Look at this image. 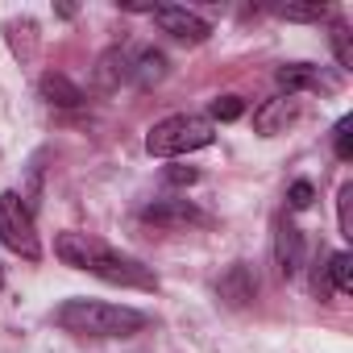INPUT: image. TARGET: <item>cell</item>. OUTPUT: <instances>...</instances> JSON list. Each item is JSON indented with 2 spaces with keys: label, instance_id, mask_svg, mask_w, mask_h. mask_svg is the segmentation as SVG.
Masks as SVG:
<instances>
[{
  "label": "cell",
  "instance_id": "3957f363",
  "mask_svg": "<svg viewBox=\"0 0 353 353\" xmlns=\"http://www.w3.org/2000/svg\"><path fill=\"white\" fill-rule=\"evenodd\" d=\"M212 141H216V125L208 117L174 112V117H162L158 125H150L145 154L150 158H179V154H196V150H204Z\"/></svg>",
  "mask_w": 353,
  "mask_h": 353
},
{
  "label": "cell",
  "instance_id": "7402d4cb",
  "mask_svg": "<svg viewBox=\"0 0 353 353\" xmlns=\"http://www.w3.org/2000/svg\"><path fill=\"white\" fill-rule=\"evenodd\" d=\"M196 179H200V170H196V166H170V170H166V183H174V188L196 183Z\"/></svg>",
  "mask_w": 353,
  "mask_h": 353
},
{
  "label": "cell",
  "instance_id": "6da1fadb",
  "mask_svg": "<svg viewBox=\"0 0 353 353\" xmlns=\"http://www.w3.org/2000/svg\"><path fill=\"white\" fill-rule=\"evenodd\" d=\"M54 258L67 262L71 270H88V274H96V279H104V283H112V287L158 291V274H154L145 262L121 254L117 245H108V241H100V237H92V233H75V229L59 233V237H54Z\"/></svg>",
  "mask_w": 353,
  "mask_h": 353
},
{
  "label": "cell",
  "instance_id": "9a60e30c",
  "mask_svg": "<svg viewBox=\"0 0 353 353\" xmlns=\"http://www.w3.org/2000/svg\"><path fill=\"white\" fill-rule=\"evenodd\" d=\"M324 274H328V287H332L336 295H353V254H349V250H336V254L328 258Z\"/></svg>",
  "mask_w": 353,
  "mask_h": 353
},
{
  "label": "cell",
  "instance_id": "e0dca14e",
  "mask_svg": "<svg viewBox=\"0 0 353 353\" xmlns=\"http://www.w3.org/2000/svg\"><path fill=\"white\" fill-rule=\"evenodd\" d=\"M336 225H341V237L353 241V183H341L336 192Z\"/></svg>",
  "mask_w": 353,
  "mask_h": 353
},
{
  "label": "cell",
  "instance_id": "44dd1931",
  "mask_svg": "<svg viewBox=\"0 0 353 353\" xmlns=\"http://www.w3.org/2000/svg\"><path fill=\"white\" fill-rule=\"evenodd\" d=\"M279 17H287V21H320V17H328V9L324 5H312V9H279Z\"/></svg>",
  "mask_w": 353,
  "mask_h": 353
},
{
  "label": "cell",
  "instance_id": "5bb4252c",
  "mask_svg": "<svg viewBox=\"0 0 353 353\" xmlns=\"http://www.w3.org/2000/svg\"><path fill=\"white\" fill-rule=\"evenodd\" d=\"M42 96H46V104H54V108H79V104H83V88L71 83L63 71L42 75Z\"/></svg>",
  "mask_w": 353,
  "mask_h": 353
},
{
  "label": "cell",
  "instance_id": "603a6c76",
  "mask_svg": "<svg viewBox=\"0 0 353 353\" xmlns=\"http://www.w3.org/2000/svg\"><path fill=\"white\" fill-rule=\"evenodd\" d=\"M0 295H5V270H0Z\"/></svg>",
  "mask_w": 353,
  "mask_h": 353
},
{
  "label": "cell",
  "instance_id": "4fadbf2b",
  "mask_svg": "<svg viewBox=\"0 0 353 353\" xmlns=\"http://www.w3.org/2000/svg\"><path fill=\"white\" fill-rule=\"evenodd\" d=\"M5 38H9V50L21 63H34L38 59V21L34 17H9L5 21Z\"/></svg>",
  "mask_w": 353,
  "mask_h": 353
},
{
  "label": "cell",
  "instance_id": "5b68a950",
  "mask_svg": "<svg viewBox=\"0 0 353 353\" xmlns=\"http://www.w3.org/2000/svg\"><path fill=\"white\" fill-rule=\"evenodd\" d=\"M154 26L162 30V34H170L174 42H188V46H200V42H208L212 38V26L200 17V13H192V9H183V5H158L154 13Z\"/></svg>",
  "mask_w": 353,
  "mask_h": 353
},
{
  "label": "cell",
  "instance_id": "52a82bcc",
  "mask_svg": "<svg viewBox=\"0 0 353 353\" xmlns=\"http://www.w3.org/2000/svg\"><path fill=\"white\" fill-rule=\"evenodd\" d=\"M274 262H279L283 279H295L307 266V241L291 216H279V225H274Z\"/></svg>",
  "mask_w": 353,
  "mask_h": 353
},
{
  "label": "cell",
  "instance_id": "8992f818",
  "mask_svg": "<svg viewBox=\"0 0 353 353\" xmlns=\"http://www.w3.org/2000/svg\"><path fill=\"white\" fill-rule=\"evenodd\" d=\"M274 83L283 88V96H303V92H336L341 79L320 71L316 63H283L274 71Z\"/></svg>",
  "mask_w": 353,
  "mask_h": 353
},
{
  "label": "cell",
  "instance_id": "9c48e42d",
  "mask_svg": "<svg viewBox=\"0 0 353 353\" xmlns=\"http://www.w3.org/2000/svg\"><path fill=\"white\" fill-rule=\"evenodd\" d=\"M141 221L158 229H188V225H208V212L196 208L192 200H154L141 208Z\"/></svg>",
  "mask_w": 353,
  "mask_h": 353
},
{
  "label": "cell",
  "instance_id": "d6986e66",
  "mask_svg": "<svg viewBox=\"0 0 353 353\" xmlns=\"http://www.w3.org/2000/svg\"><path fill=\"white\" fill-rule=\"evenodd\" d=\"M332 54H336L341 71H349V67H353V42H349V26H345V21H336V26H332Z\"/></svg>",
  "mask_w": 353,
  "mask_h": 353
},
{
  "label": "cell",
  "instance_id": "7c38bea8",
  "mask_svg": "<svg viewBox=\"0 0 353 353\" xmlns=\"http://www.w3.org/2000/svg\"><path fill=\"white\" fill-rule=\"evenodd\" d=\"M170 75V63H166V54L162 50H154V46H145V50H133V71H129V83H137L141 92H150L154 83H162Z\"/></svg>",
  "mask_w": 353,
  "mask_h": 353
},
{
  "label": "cell",
  "instance_id": "8fae6325",
  "mask_svg": "<svg viewBox=\"0 0 353 353\" xmlns=\"http://www.w3.org/2000/svg\"><path fill=\"white\" fill-rule=\"evenodd\" d=\"M129 71H133V46H108L100 59H96V83L104 92L129 83Z\"/></svg>",
  "mask_w": 353,
  "mask_h": 353
},
{
  "label": "cell",
  "instance_id": "ac0fdd59",
  "mask_svg": "<svg viewBox=\"0 0 353 353\" xmlns=\"http://www.w3.org/2000/svg\"><path fill=\"white\" fill-rule=\"evenodd\" d=\"M332 154H336L341 162L353 158V117H341V121L332 125Z\"/></svg>",
  "mask_w": 353,
  "mask_h": 353
},
{
  "label": "cell",
  "instance_id": "277c9868",
  "mask_svg": "<svg viewBox=\"0 0 353 353\" xmlns=\"http://www.w3.org/2000/svg\"><path fill=\"white\" fill-rule=\"evenodd\" d=\"M0 245L17 258H26V262L42 258V237H38V225H34V208L17 192H0Z\"/></svg>",
  "mask_w": 353,
  "mask_h": 353
},
{
  "label": "cell",
  "instance_id": "ba28073f",
  "mask_svg": "<svg viewBox=\"0 0 353 353\" xmlns=\"http://www.w3.org/2000/svg\"><path fill=\"white\" fill-rule=\"evenodd\" d=\"M299 112H303V104H299V96H270V100H262L258 108H254V133H262V137H274V133H287L295 121H299Z\"/></svg>",
  "mask_w": 353,
  "mask_h": 353
},
{
  "label": "cell",
  "instance_id": "ffe728a7",
  "mask_svg": "<svg viewBox=\"0 0 353 353\" xmlns=\"http://www.w3.org/2000/svg\"><path fill=\"white\" fill-rule=\"evenodd\" d=\"M312 204H316V188H312L307 179H295V183L287 188V208H291V212H307Z\"/></svg>",
  "mask_w": 353,
  "mask_h": 353
},
{
  "label": "cell",
  "instance_id": "2e32d148",
  "mask_svg": "<svg viewBox=\"0 0 353 353\" xmlns=\"http://www.w3.org/2000/svg\"><path fill=\"white\" fill-rule=\"evenodd\" d=\"M245 112V100L241 96H233V92H225V96H216L212 104H208V121L216 125V121H237Z\"/></svg>",
  "mask_w": 353,
  "mask_h": 353
},
{
  "label": "cell",
  "instance_id": "30bf717a",
  "mask_svg": "<svg viewBox=\"0 0 353 353\" xmlns=\"http://www.w3.org/2000/svg\"><path fill=\"white\" fill-rule=\"evenodd\" d=\"M216 295L229 303V307H245L254 295H258V279L245 262H233L221 279H216Z\"/></svg>",
  "mask_w": 353,
  "mask_h": 353
},
{
  "label": "cell",
  "instance_id": "7a4b0ae2",
  "mask_svg": "<svg viewBox=\"0 0 353 353\" xmlns=\"http://www.w3.org/2000/svg\"><path fill=\"white\" fill-rule=\"evenodd\" d=\"M54 324L71 336H92V341H117L133 336L145 328V312L129 303H108V299H67L54 312Z\"/></svg>",
  "mask_w": 353,
  "mask_h": 353
}]
</instances>
